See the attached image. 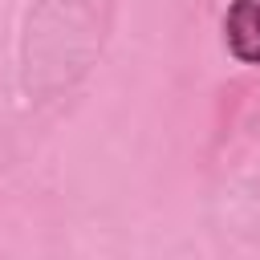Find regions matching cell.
<instances>
[{
    "mask_svg": "<svg viewBox=\"0 0 260 260\" xmlns=\"http://www.w3.org/2000/svg\"><path fill=\"white\" fill-rule=\"evenodd\" d=\"M223 45L240 65H260V0H232L228 4Z\"/></svg>",
    "mask_w": 260,
    "mask_h": 260,
    "instance_id": "6da1fadb",
    "label": "cell"
}]
</instances>
